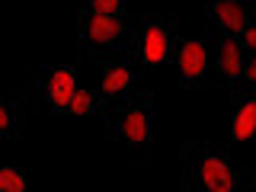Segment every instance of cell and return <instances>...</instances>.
Listing matches in <instances>:
<instances>
[{"label":"cell","mask_w":256,"mask_h":192,"mask_svg":"<svg viewBox=\"0 0 256 192\" xmlns=\"http://www.w3.org/2000/svg\"><path fill=\"white\" fill-rule=\"evenodd\" d=\"M186 189L192 192H237L250 186V170L230 164L228 150L214 144H186Z\"/></svg>","instance_id":"6da1fadb"},{"label":"cell","mask_w":256,"mask_h":192,"mask_svg":"<svg viewBox=\"0 0 256 192\" xmlns=\"http://www.w3.org/2000/svg\"><path fill=\"white\" fill-rule=\"evenodd\" d=\"M80 38L86 45L90 58L100 54H122L128 52V32H132V16L128 13H93L84 10L80 13Z\"/></svg>","instance_id":"7a4b0ae2"},{"label":"cell","mask_w":256,"mask_h":192,"mask_svg":"<svg viewBox=\"0 0 256 192\" xmlns=\"http://www.w3.org/2000/svg\"><path fill=\"white\" fill-rule=\"evenodd\" d=\"M132 58L141 64H173L176 58V29L164 16H134L132 20Z\"/></svg>","instance_id":"3957f363"},{"label":"cell","mask_w":256,"mask_h":192,"mask_svg":"<svg viewBox=\"0 0 256 192\" xmlns=\"http://www.w3.org/2000/svg\"><path fill=\"white\" fill-rule=\"evenodd\" d=\"M150 116H154V100L141 93L128 102L112 106L106 112V128L112 138L125 141L128 148H150Z\"/></svg>","instance_id":"277c9868"},{"label":"cell","mask_w":256,"mask_h":192,"mask_svg":"<svg viewBox=\"0 0 256 192\" xmlns=\"http://www.w3.org/2000/svg\"><path fill=\"white\" fill-rule=\"evenodd\" d=\"M173 64L180 68V84L186 90L212 84V48L205 38H182L176 42V58Z\"/></svg>","instance_id":"5b68a950"},{"label":"cell","mask_w":256,"mask_h":192,"mask_svg":"<svg viewBox=\"0 0 256 192\" xmlns=\"http://www.w3.org/2000/svg\"><path fill=\"white\" fill-rule=\"evenodd\" d=\"M36 86L48 109L64 112L77 90V70L70 64H42V68H36Z\"/></svg>","instance_id":"8992f818"},{"label":"cell","mask_w":256,"mask_h":192,"mask_svg":"<svg viewBox=\"0 0 256 192\" xmlns=\"http://www.w3.org/2000/svg\"><path fill=\"white\" fill-rule=\"evenodd\" d=\"M212 38H214V61H212V70L218 74L221 86H240L244 80V68H246V54L240 52L237 38L234 36H224V32H214L212 29Z\"/></svg>","instance_id":"52a82bcc"},{"label":"cell","mask_w":256,"mask_h":192,"mask_svg":"<svg viewBox=\"0 0 256 192\" xmlns=\"http://www.w3.org/2000/svg\"><path fill=\"white\" fill-rule=\"evenodd\" d=\"M205 13L214 32H224V36H237L246 22H253L250 0H205Z\"/></svg>","instance_id":"ba28073f"},{"label":"cell","mask_w":256,"mask_h":192,"mask_svg":"<svg viewBox=\"0 0 256 192\" xmlns=\"http://www.w3.org/2000/svg\"><path fill=\"white\" fill-rule=\"evenodd\" d=\"M256 132V93L253 86H234V112H230V141L244 144Z\"/></svg>","instance_id":"9c48e42d"},{"label":"cell","mask_w":256,"mask_h":192,"mask_svg":"<svg viewBox=\"0 0 256 192\" xmlns=\"http://www.w3.org/2000/svg\"><path fill=\"white\" fill-rule=\"evenodd\" d=\"M134 84V68L128 58H106L102 61V100L112 102V100H122V96H128V90H132Z\"/></svg>","instance_id":"30bf717a"},{"label":"cell","mask_w":256,"mask_h":192,"mask_svg":"<svg viewBox=\"0 0 256 192\" xmlns=\"http://www.w3.org/2000/svg\"><path fill=\"white\" fill-rule=\"evenodd\" d=\"M22 106H26V93L0 90V141H16L20 138Z\"/></svg>","instance_id":"8fae6325"},{"label":"cell","mask_w":256,"mask_h":192,"mask_svg":"<svg viewBox=\"0 0 256 192\" xmlns=\"http://www.w3.org/2000/svg\"><path fill=\"white\" fill-rule=\"evenodd\" d=\"M106 106V100H102V93H90V90H74L68 102V116H93V112H100Z\"/></svg>","instance_id":"7c38bea8"},{"label":"cell","mask_w":256,"mask_h":192,"mask_svg":"<svg viewBox=\"0 0 256 192\" xmlns=\"http://www.w3.org/2000/svg\"><path fill=\"white\" fill-rule=\"evenodd\" d=\"M26 189V176L16 166H0V192H22Z\"/></svg>","instance_id":"4fadbf2b"},{"label":"cell","mask_w":256,"mask_h":192,"mask_svg":"<svg viewBox=\"0 0 256 192\" xmlns=\"http://www.w3.org/2000/svg\"><path fill=\"white\" fill-rule=\"evenodd\" d=\"M84 10H93V13H125V0H84Z\"/></svg>","instance_id":"5bb4252c"}]
</instances>
